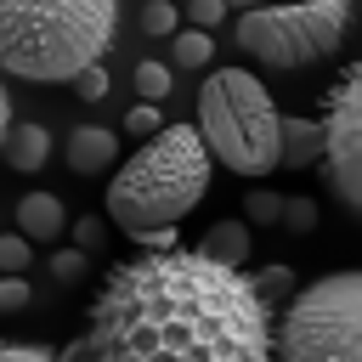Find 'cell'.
<instances>
[{"label":"cell","instance_id":"19","mask_svg":"<svg viewBox=\"0 0 362 362\" xmlns=\"http://www.w3.org/2000/svg\"><path fill=\"white\" fill-rule=\"evenodd\" d=\"M68 85H74V96H79V102H102V96H107V68H102V62H90V68H85V74H74Z\"/></svg>","mask_w":362,"mask_h":362},{"label":"cell","instance_id":"5","mask_svg":"<svg viewBox=\"0 0 362 362\" xmlns=\"http://www.w3.org/2000/svg\"><path fill=\"white\" fill-rule=\"evenodd\" d=\"M272 351L283 362H356L362 356V272H328L300 288L277 328Z\"/></svg>","mask_w":362,"mask_h":362},{"label":"cell","instance_id":"16","mask_svg":"<svg viewBox=\"0 0 362 362\" xmlns=\"http://www.w3.org/2000/svg\"><path fill=\"white\" fill-rule=\"evenodd\" d=\"M277 221H283V232L305 238V232L317 226V204H311V198H283V215H277Z\"/></svg>","mask_w":362,"mask_h":362},{"label":"cell","instance_id":"29","mask_svg":"<svg viewBox=\"0 0 362 362\" xmlns=\"http://www.w3.org/2000/svg\"><path fill=\"white\" fill-rule=\"evenodd\" d=\"M6 130H11V96L0 90V147H6Z\"/></svg>","mask_w":362,"mask_h":362},{"label":"cell","instance_id":"23","mask_svg":"<svg viewBox=\"0 0 362 362\" xmlns=\"http://www.w3.org/2000/svg\"><path fill=\"white\" fill-rule=\"evenodd\" d=\"M181 6H187L192 28H215V23L226 17V0H181Z\"/></svg>","mask_w":362,"mask_h":362},{"label":"cell","instance_id":"11","mask_svg":"<svg viewBox=\"0 0 362 362\" xmlns=\"http://www.w3.org/2000/svg\"><path fill=\"white\" fill-rule=\"evenodd\" d=\"M0 158H6L11 170L34 175V170L51 158V136H45V124H11V130H6V147H0Z\"/></svg>","mask_w":362,"mask_h":362},{"label":"cell","instance_id":"3","mask_svg":"<svg viewBox=\"0 0 362 362\" xmlns=\"http://www.w3.org/2000/svg\"><path fill=\"white\" fill-rule=\"evenodd\" d=\"M209 147L198 124H158L136 158H124L107 181V221L119 232H147V226H181L209 192Z\"/></svg>","mask_w":362,"mask_h":362},{"label":"cell","instance_id":"15","mask_svg":"<svg viewBox=\"0 0 362 362\" xmlns=\"http://www.w3.org/2000/svg\"><path fill=\"white\" fill-rule=\"evenodd\" d=\"M175 23H181L175 0H147V6H141V28H147L153 40H170V34H175Z\"/></svg>","mask_w":362,"mask_h":362},{"label":"cell","instance_id":"2","mask_svg":"<svg viewBox=\"0 0 362 362\" xmlns=\"http://www.w3.org/2000/svg\"><path fill=\"white\" fill-rule=\"evenodd\" d=\"M119 0H0V74L28 85H68L107 57Z\"/></svg>","mask_w":362,"mask_h":362},{"label":"cell","instance_id":"21","mask_svg":"<svg viewBox=\"0 0 362 362\" xmlns=\"http://www.w3.org/2000/svg\"><path fill=\"white\" fill-rule=\"evenodd\" d=\"M158 124H164V119H158L153 102H130V113H124V130H130V136H153Z\"/></svg>","mask_w":362,"mask_h":362},{"label":"cell","instance_id":"28","mask_svg":"<svg viewBox=\"0 0 362 362\" xmlns=\"http://www.w3.org/2000/svg\"><path fill=\"white\" fill-rule=\"evenodd\" d=\"M62 356H68V362H79V356H96V345H90V334H79L74 345H62Z\"/></svg>","mask_w":362,"mask_h":362},{"label":"cell","instance_id":"12","mask_svg":"<svg viewBox=\"0 0 362 362\" xmlns=\"http://www.w3.org/2000/svg\"><path fill=\"white\" fill-rule=\"evenodd\" d=\"M198 255H209V260H221V266H243V260H249V226H243V221H215V226L204 232Z\"/></svg>","mask_w":362,"mask_h":362},{"label":"cell","instance_id":"18","mask_svg":"<svg viewBox=\"0 0 362 362\" xmlns=\"http://www.w3.org/2000/svg\"><path fill=\"white\" fill-rule=\"evenodd\" d=\"M283 215V198L277 192H266V187H255L249 198H243V221H255V226H266V221H277Z\"/></svg>","mask_w":362,"mask_h":362},{"label":"cell","instance_id":"22","mask_svg":"<svg viewBox=\"0 0 362 362\" xmlns=\"http://www.w3.org/2000/svg\"><path fill=\"white\" fill-rule=\"evenodd\" d=\"M68 232H74V249H85V255H90V249H102V238H107L96 215H79V221H74Z\"/></svg>","mask_w":362,"mask_h":362},{"label":"cell","instance_id":"30","mask_svg":"<svg viewBox=\"0 0 362 362\" xmlns=\"http://www.w3.org/2000/svg\"><path fill=\"white\" fill-rule=\"evenodd\" d=\"M249 6H260V0H226V11H249Z\"/></svg>","mask_w":362,"mask_h":362},{"label":"cell","instance_id":"7","mask_svg":"<svg viewBox=\"0 0 362 362\" xmlns=\"http://www.w3.org/2000/svg\"><path fill=\"white\" fill-rule=\"evenodd\" d=\"M322 164H328V192L339 209H362V68L345 62V74L334 79L328 90V107H322Z\"/></svg>","mask_w":362,"mask_h":362},{"label":"cell","instance_id":"9","mask_svg":"<svg viewBox=\"0 0 362 362\" xmlns=\"http://www.w3.org/2000/svg\"><path fill=\"white\" fill-rule=\"evenodd\" d=\"M17 232H23L28 243H57V238L68 232V215H62V204H57L51 192H28V198L17 204Z\"/></svg>","mask_w":362,"mask_h":362},{"label":"cell","instance_id":"20","mask_svg":"<svg viewBox=\"0 0 362 362\" xmlns=\"http://www.w3.org/2000/svg\"><path fill=\"white\" fill-rule=\"evenodd\" d=\"M28 249H34V243H28L23 232H6V238H0V272H28Z\"/></svg>","mask_w":362,"mask_h":362},{"label":"cell","instance_id":"25","mask_svg":"<svg viewBox=\"0 0 362 362\" xmlns=\"http://www.w3.org/2000/svg\"><path fill=\"white\" fill-rule=\"evenodd\" d=\"M51 272H57L62 283H74V277L85 272V249H57V255H51Z\"/></svg>","mask_w":362,"mask_h":362},{"label":"cell","instance_id":"17","mask_svg":"<svg viewBox=\"0 0 362 362\" xmlns=\"http://www.w3.org/2000/svg\"><path fill=\"white\" fill-rule=\"evenodd\" d=\"M136 90H141L147 102H164V96H170V68H164V62H141V68H136Z\"/></svg>","mask_w":362,"mask_h":362},{"label":"cell","instance_id":"14","mask_svg":"<svg viewBox=\"0 0 362 362\" xmlns=\"http://www.w3.org/2000/svg\"><path fill=\"white\" fill-rule=\"evenodd\" d=\"M249 288H255V294H260V300L272 305V300H283V294L294 288V272H288L283 260H272L266 272H255V277H249Z\"/></svg>","mask_w":362,"mask_h":362},{"label":"cell","instance_id":"4","mask_svg":"<svg viewBox=\"0 0 362 362\" xmlns=\"http://www.w3.org/2000/svg\"><path fill=\"white\" fill-rule=\"evenodd\" d=\"M198 136L215 164L232 175H272L277 170V102L249 68H215L198 85Z\"/></svg>","mask_w":362,"mask_h":362},{"label":"cell","instance_id":"1","mask_svg":"<svg viewBox=\"0 0 362 362\" xmlns=\"http://www.w3.org/2000/svg\"><path fill=\"white\" fill-rule=\"evenodd\" d=\"M90 345L107 362H266L272 305L249 288L243 266L198 249H147L107 266L90 300Z\"/></svg>","mask_w":362,"mask_h":362},{"label":"cell","instance_id":"8","mask_svg":"<svg viewBox=\"0 0 362 362\" xmlns=\"http://www.w3.org/2000/svg\"><path fill=\"white\" fill-rule=\"evenodd\" d=\"M317 153H322L317 124L294 119V113H277V164L283 170H305V164H317Z\"/></svg>","mask_w":362,"mask_h":362},{"label":"cell","instance_id":"24","mask_svg":"<svg viewBox=\"0 0 362 362\" xmlns=\"http://www.w3.org/2000/svg\"><path fill=\"white\" fill-rule=\"evenodd\" d=\"M23 305H28V283L17 272H6L0 277V311H23Z\"/></svg>","mask_w":362,"mask_h":362},{"label":"cell","instance_id":"27","mask_svg":"<svg viewBox=\"0 0 362 362\" xmlns=\"http://www.w3.org/2000/svg\"><path fill=\"white\" fill-rule=\"evenodd\" d=\"M136 243H141V249H175L181 232H175V226H147V232H136Z\"/></svg>","mask_w":362,"mask_h":362},{"label":"cell","instance_id":"6","mask_svg":"<svg viewBox=\"0 0 362 362\" xmlns=\"http://www.w3.org/2000/svg\"><path fill=\"white\" fill-rule=\"evenodd\" d=\"M351 28V0H288L238 11V45L272 68H311L339 51Z\"/></svg>","mask_w":362,"mask_h":362},{"label":"cell","instance_id":"13","mask_svg":"<svg viewBox=\"0 0 362 362\" xmlns=\"http://www.w3.org/2000/svg\"><path fill=\"white\" fill-rule=\"evenodd\" d=\"M209 51H215V45H209V28H175V34H170V57H175L181 68H204Z\"/></svg>","mask_w":362,"mask_h":362},{"label":"cell","instance_id":"26","mask_svg":"<svg viewBox=\"0 0 362 362\" xmlns=\"http://www.w3.org/2000/svg\"><path fill=\"white\" fill-rule=\"evenodd\" d=\"M0 362H51L45 345H17V339H0Z\"/></svg>","mask_w":362,"mask_h":362},{"label":"cell","instance_id":"10","mask_svg":"<svg viewBox=\"0 0 362 362\" xmlns=\"http://www.w3.org/2000/svg\"><path fill=\"white\" fill-rule=\"evenodd\" d=\"M113 158H119L113 130H102V124H79V130L68 136V164H74L79 175H96V170H107Z\"/></svg>","mask_w":362,"mask_h":362}]
</instances>
